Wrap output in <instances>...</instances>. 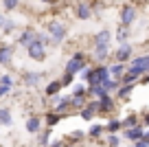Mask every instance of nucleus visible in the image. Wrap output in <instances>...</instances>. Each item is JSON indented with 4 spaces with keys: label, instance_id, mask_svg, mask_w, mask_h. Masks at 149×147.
Listing matches in <instances>:
<instances>
[{
    "label": "nucleus",
    "instance_id": "nucleus-1",
    "mask_svg": "<svg viewBox=\"0 0 149 147\" xmlns=\"http://www.w3.org/2000/svg\"><path fill=\"white\" fill-rule=\"evenodd\" d=\"M46 35L53 40V44H61L66 37V27L59 20H48L46 22Z\"/></svg>",
    "mask_w": 149,
    "mask_h": 147
},
{
    "label": "nucleus",
    "instance_id": "nucleus-2",
    "mask_svg": "<svg viewBox=\"0 0 149 147\" xmlns=\"http://www.w3.org/2000/svg\"><path fill=\"white\" fill-rule=\"evenodd\" d=\"M86 68V55L84 53H74L72 57L68 60V64H66V75H77V73H81V70Z\"/></svg>",
    "mask_w": 149,
    "mask_h": 147
},
{
    "label": "nucleus",
    "instance_id": "nucleus-3",
    "mask_svg": "<svg viewBox=\"0 0 149 147\" xmlns=\"http://www.w3.org/2000/svg\"><path fill=\"white\" fill-rule=\"evenodd\" d=\"M105 79H110L107 66H97V68H92L90 75H88V83H90V86H101Z\"/></svg>",
    "mask_w": 149,
    "mask_h": 147
},
{
    "label": "nucleus",
    "instance_id": "nucleus-4",
    "mask_svg": "<svg viewBox=\"0 0 149 147\" xmlns=\"http://www.w3.org/2000/svg\"><path fill=\"white\" fill-rule=\"evenodd\" d=\"M26 53H29V57L35 60V62H44L46 60V46L37 40V37H35V42H33L31 46H26Z\"/></svg>",
    "mask_w": 149,
    "mask_h": 147
},
{
    "label": "nucleus",
    "instance_id": "nucleus-5",
    "mask_svg": "<svg viewBox=\"0 0 149 147\" xmlns=\"http://www.w3.org/2000/svg\"><path fill=\"white\" fill-rule=\"evenodd\" d=\"M86 97H88V88L81 86V83H77L72 90V94H70V106L72 108H81L86 103Z\"/></svg>",
    "mask_w": 149,
    "mask_h": 147
},
{
    "label": "nucleus",
    "instance_id": "nucleus-6",
    "mask_svg": "<svg viewBox=\"0 0 149 147\" xmlns=\"http://www.w3.org/2000/svg\"><path fill=\"white\" fill-rule=\"evenodd\" d=\"M136 15H138V11H136V7H134V5H125V7H123V9H121V27L130 29L132 24H134Z\"/></svg>",
    "mask_w": 149,
    "mask_h": 147
},
{
    "label": "nucleus",
    "instance_id": "nucleus-7",
    "mask_svg": "<svg viewBox=\"0 0 149 147\" xmlns=\"http://www.w3.org/2000/svg\"><path fill=\"white\" fill-rule=\"evenodd\" d=\"M114 60H116V64H125V62L132 60V44H130V42H125V44H121V46L116 48Z\"/></svg>",
    "mask_w": 149,
    "mask_h": 147
},
{
    "label": "nucleus",
    "instance_id": "nucleus-8",
    "mask_svg": "<svg viewBox=\"0 0 149 147\" xmlns=\"http://www.w3.org/2000/svg\"><path fill=\"white\" fill-rule=\"evenodd\" d=\"M11 62H13V46L0 44V64L2 66H11Z\"/></svg>",
    "mask_w": 149,
    "mask_h": 147
},
{
    "label": "nucleus",
    "instance_id": "nucleus-9",
    "mask_svg": "<svg viewBox=\"0 0 149 147\" xmlns=\"http://www.w3.org/2000/svg\"><path fill=\"white\" fill-rule=\"evenodd\" d=\"M130 68H136V70H140V73H147L149 75V55H140V57H134L132 60V66Z\"/></svg>",
    "mask_w": 149,
    "mask_h": 147
},
{
    "label": "nucleus",
    "instance_id": "nucleus-10",
    "mask_svg": "<svg viewBox=\"0 0 149 147\" xmlns=\"http://www.w3.org/2000/svg\"><path fill=\"white\" fill-rule=\"evenodd\" d=\"M35 37H37V31H33V29H24L22 35H20V40H18V44L26 48V46H31L33 42H35Z\"/></svg>",
    "mask_w": 149,
    "mask_h": 147
},
{
    "label": "nucleus",
    "instance_id": "nucleus-11",
    "mask_svg": "<svg viewBox=\"0 0 149 147\" xmlns=\"http://www.w3.org/2000/svg\"><path fill=\"white\" fill-rule=\"evenodd\" d=\"M24 127H26V132H29V134H37L40 130H42V119H40L37 114L29 116V119H26V125H24Z\"/></svg>",
    "mask_w": 149,
    "mask_h": 147
},
{
    "label": "nucleus",
    "instance_id": "nucleus-12",
    "mask_svg": "<svg viewBox=\"0 0 149 147\" xmlns=\"http://www.w3.org/2000/svg\"><path fill=\"white\" fill-rule=\"evenodd\" d=\"M97 112H99V101H92V103H88V106H84V110H81V119H84V121H92Z\"/></svg>",
    "mask_w": 149,
    "mask_h": 147
},
{
    "label": "nucleus",
    "instance_id": "nucleus-13",
    "mask_svg": "<svg viewBox=\"0 0 149 147\" xmlns=\"http://www.w3.org/2000/svg\"><path fill=\"white\" fill-rule=\"evenodd\" d=\"M11 88H13V79H11L9 75H2V77H0V99L9 94Z\"/></svg>",
    "mask_w": 149,
    "mask_h": 147
},
{
    "label": "nucleus",
    "instance_id": "nucleus-14",
    "mask_svg": "<svg viewBox=\"0 0 149 147\" xmlns=\"http://www.w3.org/2000/svg\"><path fill=\"white\" fill-rule=\"evenodd\" d=\"M110 40H112V33L107 29H103L94 35V46H110Z\"/></svg>",
    "mask_w": 149,
    "mask_h": 147
},
{
    "label": "nucleus",
    "instance_id": "nucleus-15",
    "mask_svg": "<svg viewBox=\"0 0 149 147\" xmlns=\"http://www.w3.org/2000/svg\"><path fill=\"white\" fill-rule=\"evenodd\" d=\"M143 134H145V130L140 127V125H136V127L125 130V138H130L132 143H138V141H143Z\"/></svg>",
    "mask_w": 149,
    "mask_h": 147
},
{
    "label": "nucleus",
    "instance_id": "nucleus-16",
    "mask_svg": "<svg viewBox=\"0 0 149 147\" xmlns=\"http://www.w3.org/2000/svg\"><path fill=\"white\" fill-rule=\"evenodd\" d=\"M42 77H44L42 73H33V70H31V73H26V75H24V86H29V88H35L37 83L42 81Z\"/></svg>",
    "mask_w": 149,
    "mask_h": 147
},
{
    "label": "nucleus",
    "instance_id": "nucleus-17",
    "mask_svg": "<svg viewBox=\"0 0 149 147\" xmlns=\"http://www.w3.org/2000/svg\"><path fill=\"white\" fill-rule=\"evenodd\" d=\"M107 73H110V77L112 79H121L123 75H125V64H112V66H107Z\"/></svg>",
    "mask_w": 149,
    "mask_h": 147
},
{
    "label": "nucleus",
    "instance_id": "nucleus-18",
    "mask_svg": "<svg viewBox=\"0 0 149 147\" xmlns=\"http://www.w3.org/2000/svg\"><path fill=\"white\" fill-rule=\"evenodd\" d=\"M77 18H81V20H90L92 18V7L90 5H86V2H81V5H77Z\"/></svg>",
    "mask_w": 149,
    "mask_h": 147
},
{
    "label": "nucleus",
    "instance_id": "nucleus-19",
    "mask_svg": "<svg viewBox=\"0 0 149 147\" xmlns=\"http://www.w3.org/2000/svg\"><path fill=\"white\" fill-rule=\"evenodd\" d=\"M0 125H5V127H11V125H13V116H11L9 108H0Z\"/></svg>",
    "mask_w": 149,
    "mask_h": 147
},
{
    "label": "nucleus",
    "instance_id": "nucleus-20",
    "mask_svg": "<svg viewBox=\"0 0 149 147\" xmlns=\"http://www.w3.org/2000/svg\"><path fill=\"white\" fill-rule=\"evenodd\" d=\"M114 110V101H112V97H103V99H99V112H112Z\"/></svg>",
    "mask_w": 149,
    "mask_h": 147
},
{
    "label": "nucleus",
    "instance_id": "nucleus-21",
    "mask_svg": "<svg viewBox=\"0 0 149 147\" xmlns=\"http://www.w3.org/2000/svg\"><path fill=\"white\" fill-rule=\"evenodd\" d=\"M110 55V46H94V60L97 62H105Z\"/></svg>",
    "mask_w": 149,
    "mask_h": 147
},
{
    "label": "nucleus",
    "instance_id": "nucleus-22",
    "mask_svg": "<svg viewBox=\"0 0 149 147\" xmlns=\"http://www.w3.org/2000/svg\"><path fill=\"white\" fill-rule=\"evenodd\" d=\"M59 90H61L59 79H57V81H51V83L46 86V97H55V94H59Z\"/></svg>",
    "mask_w": 149,
    "mask_h": 147
},
{
    "label": "nucleus",
    "instance_id": "nucleus-23",
    "mask_svg": "<svg viewBox=\"0 0 149 147\" xmlns=\"http://www.w3.org/2000/svg\"><path fill=\"white\" fill-rule=\"evenodd\" d=\"M18 29V22H15L13 18H7V22H5V27H2V33L5 35H11V33Z\"/></svg>",
    "mask_w": 149,
    "mask_h": 147
},
{
    "label": "nucleus",
    "instance_id": "nucleus-24",
    "mask_svg": "<svg viewBox=\"0 0 149 147\" xmlns=\"http://www.w3.org/2000/svg\"><path fill=\"white\" fill-rule=\"evenodd\" d=\"M88 94L97 97V99H103V97H107V92L103 90V86H90L88 88Z\"/></svg>",
    "mask_w": 149,
    "mask_h": 147
},
{
    "label": "nucleus",
    "instance_id": "nucleus-25",
    "mask_svg": "<svg viewBox=\"0 0 149 147\" xmlns=\"http://www.w3.org/2000/svg\"><path fill=\"white\" fill-rule=\"evenodd\" d=\"M121 125H123L125 130H130V127H136V125H138V116H136V114H130L125 121H121Z\"/></svg>",
    "mask_w": 149,
    "mask_h": 147
},
{
    "label": "nucleus",
    "instance_id": "nucleus-26",
    "mask_svg": "<svg viewBox=\"0 0 149 147\" xmlns=\"http://www.w3.org/2000/svg\"><path fill=\"white\" fill-rule=\"evenodd\" d=\"M121 127H123V125H121V121H118V119H112L110 123L105 125V130H107V132H110V134H116V132H118V130H121Z\"/></svg>",
    "mask_w": 149,
    "mask_h": 147
},
{
    "label": "nucleus",
    "instance_id": "nucleus-27",
    "mask_svg": "<svg viewBox=\"0 0 149 147\" xmlns=\"http://www.w3.org/2000/svg\"><path fill=\"white\" fill-rule=\"evenodd\" d=\"M103 132H105V125H92V127H90V132H88V136H90V138H99Z\"/></svg>",
    "mask_w": 149,
    "mask_h": 147
},
{
    "label": "nucleus",
    "instance_id": "nucleus-28",
    "mask_svg": "<svg viewBox=\"0 0 149 147\" xmlns=\"http://www.w3.org/2000/svg\"><path fill=\"white\" fill-rule=\"evenodd\" d=\"M51 132H53L51 127H46V130L42 132V136H40V145H42V147H48V145H51Z\"/></svg>",
    "mask_w": 149,
    "mask_h": 147
},
{
    "label": "nucleus",
    "instance_id": "nucleus-29",
    "mask_svg": "<svg viewBox=\"0 0 149 147\" xmlns=\"http://www.w3.org/2000/svg\"><path fill=\"white\" fill-rule=\"evenodd\" d=\"M59 119H61V116L57 114V112H48V114H46V125H48V127H53V125L59 123Z\"/></svg>",
    "mask_w": 149,
    "mask_h": 147
},
{
    "label": "nucleus",
    "instance_id": "nucleus-30",
    "mask_svg": "<svg viewBox=\"0 0 149 147\" xmlns=\"http://www.w3.org/2000/svg\"><path fill=\"white\" fill-rule=\"evenodd\" d=\"M132 90H134V86H118V97H121V99H127V97L132 94Z\"/></svg>",
    "mask_w": 149,
    "mask_h": 147
},
{
    "label": "nucleus",
    "instance_id": "nucleus-31",
    "mask_svg": "<svg viewBox=\"0 0 149 147\" xmlns=\"http://www.w3.org/2000/svg\"><path fill=\"white\" fill-rule=\"evenodd\" d=\"M18 5H20V0H2V7H5L7 11H13V9H18Z\"/></svg>",
    "mask_w": 149,
    "mask_h": 147
},
{
    "label": "nucleus",
    "instance_id": "nucleus-32",
    "mask_svg": "<svg viewBox=\"0 0 149 147\" xmlns=\"http://www.w3.org/2000/svg\"><path fill=\"white\" fill-rule=\"evenodd\" d=\"M116 40L121 42V44H125V42H127V29H125V27H121V29L116 31Z\"/></svg>",
    "mask_w": 149,
    "mask_h": 147
},
{
    "label": "nucleus",
    "instance_id": "nucleus-33",
    "mask_svg": "<svg viewBox=\"0 0 149 147\" xmlns=\"http://www.w3.org/2000/svg\"><path fill=\"white\" fill-rule=\"evenodd\" d=\"M118 145H121V138L116 134H110L107 136V147H118Z\"/></svg>",
    "mask_w": 149,
    "mask_h": 147
},
{
    "label": "nucleus",
    "instance_id": "nucleus-34",
    "mask_svg": "<svg viewBox=\"0 0 149 147\" xmlns=\"http://www.w3.org/2000/svg\"><path fill=\"white\" fill-rule=\"evenodd\" d=\"M72 79H74V77H72V75H66V73H64V77H61V79H59V83H61V88H66V86H70V83H72Z\"/></svg>",
    "mask_w": 149,
    "mask_h": 147
},
{
    "label": "nucleus",
    "instance_id": "nucleus-35",
    "mask_svg": "<svg viewBox=\"0 0 149 147\" xmlns=\"http://www.w3.org/2000/svg\"><path fill=\"white\" fill-rule=\"evenodd\" d=\"M81 138H84V132H81V130H77V132L70 134V141H81Z\"/></svg>",
    "mask_w": 149,
    "mask_h": 147
},
{
    "label": "nucleus",
    "instance_id": "nucleus-36",
    "mask_svg": "<svg viewBox=\"0 0 149 147\" xmlns=\"http://www.w3.org/2000/svg\"><path fill=\"white\" fill-rule=\"evenodd\" d=\"M5 22H7V15L0 13V31H2V27H5Z\"/></svg>",
    "mask_w": 149,
    "mask_h": 147
},
{
    "label": "nucleus",
    "instance_id": "nucleus-37",
    "mask_svg": "<svg viewBox=\"0 0 149 147\" xmlns=\"http://www.w3.org/2000/svg\"><path fill=\"white\" fill-rule=\"evenodd\" d=\"M132 147H149V143H145V141H138V143H134Z\"/></svg>",
    "mask_w": 149,
    "mask_h": 147
},
{
    "label": "nucleus",
    "instance_id": "nucleus-38",
    "mask_svg": "<svg viewBox=\"0 0 149 147\" xmlns=\"http://www.w3.org/2000/svg\"><path fill=\"white\" fill-rule=\"evenodd\" d=\"M143 141H145V143H149V130H145V134H143Z\"/></svg>",
    "mask_w": 149,
    "mask_h": 147
},
{
    "label": "nucleus",
    "instance_id": "nucleus-39",
    "mask_svg": "<svg viewBox=\"0 0 149 147\" xmlns=\"http://www.w3.org/2000/svg\"><path fill=\"white\" fill-rule=\"evenodd\" d=\"M48 147H61V143H59V141H55V143H51Z\"/></svg>",
    "mask_w": 149,
    "mask_h": 147
},
{
    "label": "nucleus",
    "instance_id": "nucleus-40",
    "mask_svg": "<svg viewBox=\"0 0 149 147\" xmlns=\"http://www.w3.org/2000/svg\"><path fill=\"white\" fill-rule=\"evenodd\" d=\"M42 2H48V5H55L57 0H42Z\"/></svg>",
    "mask_w": 149,
    "mask_h": 147
},
{
    "label": "nucleus",
    "instance_id": "nucleus-41",
    "mask_svg": "<svg viewBox=\"0 0 149 147\" xmlns=\"http://www.w3.org/2000/svg\"><path fill=\"white\" fill-rule=\"evenodd\" d=\"M145 121H147V123H149V114H147V116H145Z\"/></svg>",
    "mask_w": 149,
    "mask_h": 147
},
{
    "label": "nucleus",
    "instance_id": "nucleus-42",
    "mask_svg": "<svg viewBox=\"0 0 149 147\" xmlns=\"http://www.w3.org/2000/svg\"><path fill=\"white\" fill-rule=\"evenodd\" d=\"M0 77H2V75H0Z\"/></svg>",
    "mask_w": 149,
    "mask_h": 147
}]
</instances>
